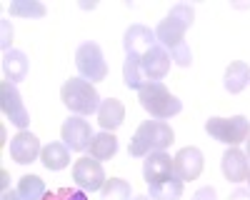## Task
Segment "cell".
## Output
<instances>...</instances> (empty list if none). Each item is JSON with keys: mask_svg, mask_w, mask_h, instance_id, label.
I'll list each match as a JSON object with an SVG mask.
<instances>
[{"mask_svg": "<svg viewBox=\"0 0 250 200\" xmlns=\"http://www.w3.org/2000/svg\"><path fill=\"white\" fill-rule=\"evenodd\" d=\"M43 153V148H40V140L28 133V130H20L13 140H10V158L15 160V163L20 165H28L33 163V160Z\"/></svg>", "mask_w": 250, "mask_h": 200, "instance_id": "obj_12", "label": "cell"}, {"mask_svg": "<svg viewBox=\"0 0 250 200\" xmlns=\"http://www.w3.org/2000/svg\"><path fill=\"white\" fill-rule=\"evenodd\" d=\"M173 140H175V133H173V128L165 123V120H145V123L138 125V130H135V135L130 140L128 153L133 158H145L150 153L165 150Z\"/></svg>", "mask_w": 250, "mask_h": 200, "instance_id": "obj_1", "label": "cell"}, {"mask_svg": "<svg viewBox=\"0 0 250 200\" xmlns=\"http://www.w3.org/2000/svg\"><path fill=\"white\" fill-rule=\"evenodd\" d=\"M158 43L155 38V30L145 28V25H130L123 35V48H125V55H143L148 48H153Z\"/></svg>", "mask_w": 250, "mask_h": 200, "instance_id": "obj_13", "label": "cell"}, {"mask_svg": "<svg viewBox=\"0 0 250 200\" xmlns=\"http://www.w3.org/2000/svg\"><path fill=\"white\" fill-rule=\"evenodd\" d=\"M155 38H158V43L170 53L175 65L188 68L193 63V53H190V48H188V43H185V28L178 25L173 18L160 20V25L155 28Z\"/></svg>", "mask_w": 250, "mask_h": 200, "instance_id": "obj_4", "label": "cell"}, {"mask_svg": "<svg viewBox=\"0 0 250 200\" xmlns=\"http://www.w3.org/2000/svg\"><path fill=\"white\" fill-rule=\"evenodd\" d=\"M170 63H173L170 53L165 50L160 43H155L153 48H148L140 55V70H143V75H145L148 83H158V80H163L165 75H168V70H170Z\"/></svg>", "mask_w": 250, "mask_h": 200, "instance_id": "obj_9", "label": "cell"}, {"mask_svg": "<svg viewBox=\"0 0 250 200\" xmlns=\"http://www.w3.org/2000/svg\"><path fill=\"white\" fill-rule=\"evenodd\" d=\"M133 200H150L148 195H138V198H133Z\"/></svg>", "mask_w": 250, "mask_h": 200, "instance_id": "obj_33", "label": "cell"}, {"mask_svg": "<svg viewBox=\"0 0 250 200\" xmlns=\"http://www.w3.org/2000/svg\"><path fill=\"white\" fill-rule=\"evenodd\" d=\"M60 100L65 103V108L68 110H73L75 115H93V113H98V108H100V95H98V90H95V85L93 83H88V80H83V78H70V80H65L62 83V88H60Z\"/></svg>", "mask_w": 250, "mask_h": 200, "instance_id": "obj_2", "label": "cell"}, {"mask_svg": "<svg viewBox=\"0 0 250 200\" xmlns=\"http://www.w3.org/2000/svg\"><path fill=\"white\" fill-rule=\"evenodd\" d=\"M73 180H75V185L80 190L95 193V190H103V185H105L108 178H105V173H103L100 160L80 158V160H75V165H73Z\"/></svg>", "mask_w": 250, "mask_h": 200, "instance_id": "obj_8", "label": "cell"}, {"mask_svg": "<svg viewBox=\"0 0 250 200\" xmlns=\"http://www.w3.org/2000/svg\"><path fill=\"white\" fill-rule=\"evenodd\" d=\"M250 83V68L243 63V60H235V63L228 65L225 70V90L228 93H240L245 90V85Z\"/></svg>", "mask_w": 250, "mask_h": 200, "instance_id": "obj_19", "label": "cell"}, {"mask_svg": "<svg viewBox=\"0 0 250 200\" xmlns=\"http://www.w3.org/2000/svg\"><path fill=\"white\" fill-rule=\"evenodd\" d=\"M180 195H183L180 178H170L158 185H150V200H180Z\"/></svg>", "mask_w": 250, "mask_h": 200, "instance_id": "obj_22", "label": "cell"}, {"mask_svg": "<svg viewBox=\"0 0 250 200\" xmlns=\"http://www.w3.org/2000/svg\"><path fill=\"white\" fill-rule=\"evenodd\" d=\"M205 130L210 138H215L218 143H225L235 148L238 143L248 140L250 135V120L245 115H233V118H210L205 120Z\"/></svg>", "mask_w": 250, "mask_h": 200, "instance_id": "obj_5", "label": "cell"}, {"mask_svg": "<svg viewBox=\"0 0 250 200\" xmlns=\"http://www.w3.org/2000/svg\"><path fill=\"white\" fill-rule=\"evenodd\" d=\"M15 190L20 193L23 200H43L45 198V183L38 175H23Z\"/></svg>", "mask_w": 250, "mask_h": 200, "instance_id": "obj_23", "label": "cell"}, {"mask_svg": "<svg viewBox=\"0 0 250 200\" xmlns=\"http://www.w3.org/2000/svg\"><path fill=\"white\" fill-rule=\"evenodd\" d=\"M173 168H175V178L185 180H195L203 173V153L198 148H183L175 158H173Z\"/></svg>", "mask_w": 250, "mask_h": 200, "instance_id": "obj_14", "label": "cell"}, {"mask_svg": "<svg viewBox=\"0 0 250 200\" xmlns=\"http://www.w3.org/2000/svg\"><path fill=\"white\" fill-rule=\"evenodd\" d=\"M168 18H173L178 25H183V28L188 30V28L193 25V20H195V10H193L190 5H185V3H178V5H173V8H170Z\"/></svg>", "mask_w": 250, "mask_h": 200, "instance_id": "obj_26", "label": "cell"}, {"mask_svg": "<svg viewBox=\"0 0 250 200\" xmlns=\"http://www.w3.org/2000/svg\"><path fill=\"white\" fill-rule=\"evenodd\" d=\"M143 178L148 185H158L163 180H170L175 178V168H173V158L160 150V153H150L145 155V163H143Z\"/></svg>", "mask_w": 250, "mask_h": 200, "instance_id": "obj_11", "label": "cell"}, {"mask_svg": "<svg viewBox=\"0 0 250 200\" xmlns=\"http://www.w3.org/2000/svg\"><path fill=\"white\" fill-rule=\"evenodd\" d=\"M10 38H13V28L8 25V20H3V48H5V50H8Z\"/></svg>", "mask_w": 250, "mask_h": 200, "instance_id": "obj_29", "label": "cell"}, {"mask_svg": "<svg viewBox=\"0 0 250 200\" xmlns=\"http://www.w3.org/2000/svg\"><path fill=\"white\" fill-rule=\"evenodd\" d=\"M0 108H3L5 118L15 128H20V130L28 128L30 115H28V110L23 105V98H20L15 83H10V80H3V83H0Z\"/></svg>", "mask_w": 250, "mask_h": 200, "instance_id": "obj_7", "label": "cell"}, {"mask_svg": "<svg viewBox=\"0 0 250 200\" xmlns=\"http://www.w3.org/2000/svg\"><path fill=\"white\" fill-rule=\"evenodd\" d=\"M193 200H215V188H200L193 195Z\"/></svg>", "mask_w": 250, "mask_h": 200, "instance_id": "obj_28", "label": "cell"}, {"mask_svg": "<svg viewBox=\"0 0 250 200\" xmlns=\"http://www.w3.org/2000/svg\"><path fill=\"white\" fill-rule=\"evenodd\" d=\"M40 160H43V165L48 170H62V168H68V163H70V148L65 143H50V145L43 148Z\"/></svg>", "mask_w": 250, "mask_h": 200, "instance_id": "obj_18", "label": "cell"}, {"mask_svg": "<svg viewBox=\"0 0 250 200\" xmlns=\"http://www.w3.org/2000/svg\"><path fill=\"white\" fill-rule=\"evenodd\" d=\"M123 80L130 90H140L148 85L143 70H140V58L138 55H125V63H123Z\"/></svg>", "mask_w": 250, "mask_h": 200, "instance_id": "obj_21", "label": "cell"}, {"mask_svg": "<svg viewBox=\"0 0 250 200\" xmlns=\"http://www.w3.org/2000/svg\"><path fill=\"white\" fill-rule=\"evenodd\" d=\"M43 200H88V193L80 188H58L53 193H45Z\"/></svg>", "mask_w": 250, "mask_h": 200, "instance_id": "obj_27", "label": "cell"}, {"mask_svg": "<svg viewBox=\"0 0 250 200\" xmlns=\"http://www.w3.org/2000/svg\"><path fill=\"white\" fill-rule=\"evenodd\" d=\"M103 200H130V185L120 178H110L105 180V185L100 190Z\"/></svg>", "mask_w": 250, "mask_h": 200, "instance_id": "obj_24", "label": "cell"}, {"mask_svg": "<svg viewBox=\"0 0 250 200\" xmlns=\"http://www.w3.org/2000/svg\"><path fill=\"white\" fill-rule=\"evenodd\" d=\"M123 120H125V105L120 103V100L118 98L103 100L100 108H98V123H100V128L113 133L115 128L123 125Z\"/></svg>", "mask_w": 250, "mask_h": 200, "instance_id": "obj_16", "label": "cell"}, {"mask_svg": "<svg viewBox=\"0 0 250 200\" xmlns=\"http://www.w3.org/2000/svg\"><path fill=\"white\" fill-rule=\"evenodd\" d=\"M245 180H248V183H250V173H248V178H245Z\"/></svg>", "mask_w": 250, "mask_h": 200, "instance_id": "obj_34", "label": "cell"}, {"mask_svg": "<svg viewBox=\"0 0 250 200\" xmlns=\"http://www.w3.org/2000/svg\"><path fill=\"white\" fill-rule=\"evenodd\" d=\"M220 165H223V175L225 180H230V183H243V180L248 178L250 173V165H248V155L238 148H230L223 160H220Z\"/></svg>", "mask_w": 250, "mask_h": 200, "instance_id": "obj_15", "label": "cell"}, {"mask_svg": "<svg viewBox=\"0 0 250 200\" xmlns=\"http://www.w3.org/2000/svg\"><path fill=\"white\" fill-rule=\"evenodd\" d=\"M230 200H250V190H245V188H238V190L230 195Z\"/></svg>", "mask_w": 250, "mask_h": 200, "instance_id": "obj_30", "label": "cell"}, {"mask_svg": "<svg viewBox=\"0 0 250 200\" xmlns=\"http://www.w3.org/2000/svg\"><path fill=\"white\" fill-rule=\"evenodd\" d=\"M0 200H23V198H20L18 190H3V198Z\"/></svg>", "mask_w": 250, "mask_h": 200, "instance_id": "obj_31", "label": "cell"}, {"mask_svg": "<svg viewBox=\"0 0 250 200\" xmlns=\"http://www.w3.org/2000/svg\"><path fill=\"white\" fill-rule=\"evenodd\" d=\"M75 68L80 73L83 80L88 83H98V80H105L108 75V65L105 58H103V50L98 43H83L75 53Z\"/></svg>", "mask_w": 250, "mask_h": 200, "instance_id": "obj_6", "label": "cell"}, {"mask_svg": "<svg viewBox=\"0 0 250 200\" xmlns=\"http://www.w3.org/2000/svg\"><path fill=\"white\" fill-rule=\"evenodd\" d=\"M245 143H248V153H245V155H248V160H250V135H248V140H245Z\"/></svg>", "mask_w": 250, "mask_h": 200, "instance_id": "obj_32", "label": "cell"}, {"mask_svg": "<svg viewBox=\"0 0 250 200\" xmlns=\"http://www.w3.org/2000/svg\"><path fill=\"white\" fill-rule=\"evenodd\" d=\"M60 138H62V143H65L70 150L80 153V150H88V148H90L95 133L90 130L88 120H83L80 115H73V118H68L65 123H62Z\"/></svg>", "mask_w": 250, "mask_h": 200, "instance_id": "obj_10", "label": "cell"}, {"mask_svg": "<svg viewBox=\"0 0 250 200\" xmlns=\"http://www.w3.org/2000/svg\"><path fill=\"white\" fill-rule=\"evenodd\" d=\"M10 15L43 18V15H45V5L38 3V0H15V3H10Z\"/></svg>", "mask_w": 250, "mask_h": 200, "instance_id": "obj_25", "label": "cell"}, {"mask_svg": "<svg viewBox=\"0 0 250 200\" xmlns=\"http://www.w3.org/2000/svg\"><path fill=\"white\" fill-rule=\"evenodd\" d=\"M138 100H140L143 110H148L150 118H155V120H168V118H173V115H178L183 110V103L160 83V80L140 88L138 90Z\"/></svg>", "mask_w": 250, "mask_h": 200, "instance_id": "obj_3", "label": "cell"}, {"mask_svg": "<svg viewBox=\"0 0 250 200\" xmlns=\"http://www.w3.org/2000/svg\"><path fill=\"white\" fill-rule=\"evenodd\" d=\"M88 150H90V158H95V160H110L118 153V138L108 130H103L93 138Z\"/></svg>", "mask_w": 250, "mask_h": 200, "instance_id": "obj_20", "label": "cell"}, {"mask_svg": "<svg viewBox=\"0 0 250 200\" xmlns=\"http://www.w3.org/2000/svg\"><path fill=\"white\" fill-rule=\"evenodd\" d=\"M3 73H5V80H10V83L25 80V75H28V58H25V53L5 50V55H3Z\"/></svg>", "mask_w": 250, "mask_h": 200, "instance_id": "obj_17", "label": "cell"}]
</instances>
